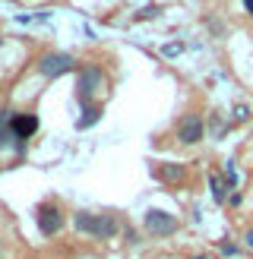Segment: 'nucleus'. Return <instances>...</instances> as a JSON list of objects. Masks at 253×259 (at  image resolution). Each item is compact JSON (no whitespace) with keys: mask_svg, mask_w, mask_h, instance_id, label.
<instances>
[{"mask_svg":"<svg viewBox=\"0 0 253 259\" xmlns=\"http://www.w3.org/2000/svg\"><path fill=\"white\" fill-rule=\"evenodd\" d=\"M73 228H76V234H89L95 240H111L120 231L117 218L108 215V212H76L73 215Z\"/></svg>","mask_w":253,"mask_h":259,"instance_id":"f257e3e1","label":"nucleus"},{"mask_svg":"<svg viewBox=\"0 0 253 259\" xmlns=\"http://www.w3.org/2000/svg\"><path fill=\"white\" fill-rule=\"evenodd\" d=\"M105 89V70L95 67V63H86L76 76V101H79L82 108L92 105V98Z\"/></svg>","mask_w":253,"mask_h":259,"instance_id":"f03ea898","label":"nucleus"},{"mask_svg":"<svg viewBox=\"0 0 253 259\" xmlns=\"http://www.w3.org/2000/svg\"><path fill=\"white\" fill-rule=\"evenodd\" d=\"M73 70H76V57L67 54V51H54V54H45L38 60V73L45 79H57V76H67Z\"/></svg>","mask_w":253,"mask_h":259,"instance_id":"7ed1b4c3","label":"nucleus"},{"mask_svg":"<svg viewBox=\"0 0 253 259\" xmlns=\"http://www.w3.org/2000/svg\"><path fill=\"white\" fill-rule=\"evenodd\" d=\"M35 225H38V234H41V237L60 234V228H63V212H60V205L41 202V205L35 209Z\"/></svg>","mask_w":253,"mask_h":259,"instance_id":"20e7f679","label":"nucleus"},{"mask_svg":"<svg viewBox=\"0 0 253 259\" xmlns=\"http://www.w3.org/2000/svg\"><path fill=\"white\" fill-rule=\"evenodd\" d=\"M143 228L152 237H171V234H177V218L164 209H149L143 218Z\"/></svg>","mask_w":253,"mask_h":259,"instance_id":"39448f33","label":"nucleus"},{"mask_svg":"<svg viewBox=\"0 0 253 259\" xmlns=\"http://www.w3.org/2000/svg\"><path fill=\"white\" fill-rule=\"evenodd\" d=\"M206 136V123H202L199 114H184L181 123H177V139L184 146H196V142Z\"/></svg>","mask_w":253,"mask_h":259,"instance_id":"423d86ee","label":"nucleus"},{"mask_svg":"<svg viewBox=\"0 0 253 259\" xmlns=\"http://www.w3.org/2000/svg\"><path fill=\"white\" fill-rule=\"evenodd\" d=\"M38 130V117L35 114H13V133H16V139H32Z\"/></svg>","mask_w":253,"mask_h":259,"instance_id":"0eeeda50","label":"nucleus"},{"mask_svg":"<svg viewBox=\"0 0 253 259\" xmlns=\"http://www.w3.org/2000/svg\"><path fill=\"white\" fill-rule=\"evenodd\" d=\"M13 114L10 108H0V149H13L16 142V133H13Z\"/></svg>","mask_w":253,"mask_h":259,"instance_id":"6e6552de","label":"nucleus"},{"mask_svg":"<svg viewBox=\"0 0 253 259\" xmlns=\"http://www.w3.org/2000/svg\"><path fill=\"white\" fill-rule=\"evenodd\" d=\"M184 174H187L184 164H174V161H161V164H155V177L164 180V184H177V180H184Z\"/></svg>","mask_w":253,"mask_h":259,"instance_id":"1a4fd4ad","label":"nucleus"},{"mask_svg":"<svg viewBox=\"0 0 253 259\" xmlns=\"http://www.w3.org/2000/svg\"><path fill=\"white\" fill-rule=\"evenodd\" d=\"M98 120H101V105H89V108H82V117L76 120V130H89Z\"/></svg>","mask_w":253,"mask_h":259,"instance_id":"9d476101","label":"nucleus"},{"mask_svg":"<svg viewBox=\"0 0 253 259\" xmlns=\"http://www.w3.org/2000/svg\"><path fill=\"white\" fill-rule=\"evenodd\" d=\"M209 187H212V199L215 202H228V187L222 174H209Z\"/></svg>","mask_w":253,"mask_h":259,"instance_id":"9b49d317","label":"nucleus"},{"mask_svg":"<svg viewBox=\"0 0 253 259\" xmlns=\"http://www.w3.org/2000/svg\"><path fill=\"white\" fill-rule=\"evenodd\" d=\"M231 117H234L237 123H244V120L250 117V108H247V105H234V111H231Z\"/></svg>","mask_w":253,"mask_h":259,"instance_id":"f8f14e48","label":"nucleus"},{"mask_svg":"<svg viewBox=\"0 0 253 259\" xmlns=\"http://www.w3.org/2000/svg\"><path fill=\"white\" fill-rule=\"evenodd\" d=\"M219 250H222L225 256H237V253H240V250H237V243H231V240H222V243H219Z\"/></svg>","mask_w":253,"mask_h":259,"instance_id":"ddd939ff","label":"nucleus"},{"mask_svg":"<svg viewBox=\"0 0 253 259\" xmlns=\"http://www.w3.org/2000/svg\"><path fill=\"white\" fill-rule=\"evenodd\" d=\"M181 51H184L181 41H177V45H168V48H164V57H174V54H181Z\"/></svg>","mask_w":253,"mask_h":259,"instance_id":"4468645a","label":"nucleus"},{"mask_svg":"<svg viewBox=\"0 0 253 259\" xmlns=\"http://www.w3.org/2000/svg\"><path fill=\"white\" fill-rule=\"evenodd\" d=\"M139 16H143V19H152V16H158V7H146L143 13H139Z\"/></svg>","mask_w":253,"mask_h":259,"instance_id":"2eb2a0df","label":"nucleus"},{"mask_svg":"<svg viewBox=\"0 0 253 259\" xmlns=\"http://www.w3.org/2000/svg\"><path fill=\"white\" fill-rule=\"evenodd\" d=\"M244 240H247V247H250V250H253V228H250V231H247V237H244Z\"/></svg>","mask_w":253,"mask_h":259,"instance_id":"dca6fc26","label":"nucleus"},{"mask_svg":"<svg viewBox=\"0 0 253 259\" xmlns=\"http://www.w3.org/2000/svg\"><path fill=\"white\" fill-rule=\"evenodd\" d=\"M190 259H215V256H209V253H196V256H190Z\"/></svg>","mask_w":253,"mask_h":259,"instance_id":"f3484780","label":"nucleus"},{"mask_svg":"<svg viewBox=\"0 0 253 259\" xmlns=\"http://www.w3.org/2000/svg\"><path fill=\"white\" fill-rule=\"evenodd\" d=\"M244 7H247V13L253 16V0H244Z\"/></svg>","mask_w":253,"mask_h":259,"instance_id":"a211bd4d","label":"nucleus"},{"mask_svg":"<svg viewBox=\"0 0 253 259\" xmlns=\"http://www.w3.org/2000/svg\"><path fill=\"white\" fill-rule=\"evenodd\" d=\"M0 45H4V38H0Z\"/></svg>","mask_w":253,"mask_h":259,"instance_id":"6ab92c4d","label":"nucleus"}]
</instances>
